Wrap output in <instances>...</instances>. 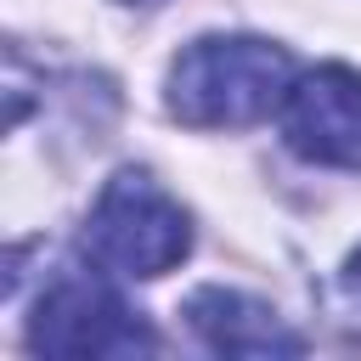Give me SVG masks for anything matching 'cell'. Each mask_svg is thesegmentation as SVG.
<instances>
[{"instance_id":"6da1fadb","label":"cell","mask_w":361,"mask_h":361,"mask_svg":"<svg viewBox=\"0 0 361 361\" xmlns=\"http://www.w3.org/2000/svg\"><path fill=\"white\" fill-rule=\"evenodd\" d=\"M293 62L259 34H203L169 62V113L192 130H243L282 113Z\"/></svg>"},{"instance_id":"52a82bcc","label":"cell","mask_w":361,"mask_h":361,"mask_svg":"<svg viewBox=\"0 0 361 361\" xmlns=\"http://www.w3.org/2000/svg\"><path fill=\"white\" fill-rule=\"evenodd\" d=\"M130 6H158V0H130Z\"/></svg>"},{"instance_id":"277c9868","label":"cell","mask_w":361,"mask_h":361,"mask_svg":"<svg viewBox=\"0 0 361 361\" xmlns=\"http://www.w3.org/2000/svg\"><path fill=\"white\" fill-rule=\"evenodd\" d=\"M282 141L333 169H361V73L344 62H322L288 85Z\"/></svg>"},{"instance_id":"3957f363","label":"cell","mask_w":361,"mask_h":361,"mask_svg":"<svg viewBox=\"0 0 361 361\" xmlns=\"http://www.w3.org/2000/svg\"><path fill=\"white\" fill-rule=\"evenodd\" d=\"M39 355H147L158 350L152 327L96 276H56L28 322Z\"/></svg>"},{"instance_id":"7a4b0ae2","label":"cell","mask_w":361,"mask_h":361,"mask_svg":"<svg viewBox=\"0 0 361 361\" xmlns=\"http://www.w3.org/2000/svg\"><path fill=\"white\" fill-rule=\"evenodd\" d=\"M85 254L107 276H164L192 254V220L152 175L118 169L90 203Z\"/></svg>"},{"instance_id":"5b68a950","label":"cell","mask_w":361,"mask_h":361,"mask_svg":"<svg viewBox=\"0 0 361 361\" xmlns=\"http://www.w3.org/2000/svg\"><path fill=\"white\" fill-rule=\"evenodd\" d=\"M186 322L214 355L265 361V355H299L305 350V338L293 327H282V316L271 305H259L237 288H197L186 299Z\"/></svg>"},{"instance_id":"8992f818","label":"cell","mask_w":361,"mask_h":361,"mask_svg":"<svg viewBox=\"0 0 361 361\" xmlns=\"http://www.w3.org/2000/svg\"><path fill=\"white\" fill-rule=\"evenodd\" d=\"M344 293L361 299V254H350V265H344Z\"/></svg>"}]
</instances>
